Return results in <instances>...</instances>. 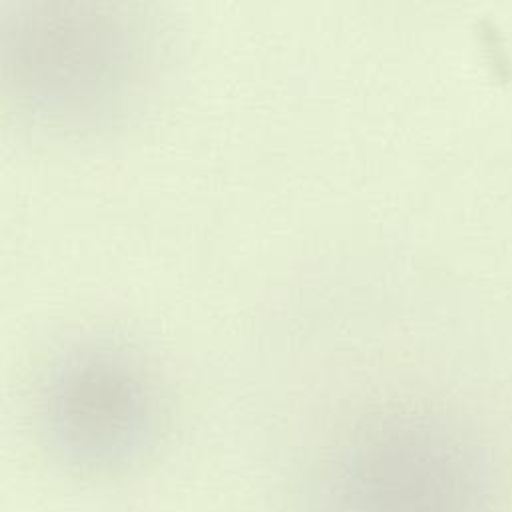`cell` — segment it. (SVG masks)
<instances>
[{
  "label": "cell",
  "mask_w": 512,
  "mask_h": 512,
  "mask_svg": "<svg viewBox=\"0 0 512 512\" xmlns=\"http://www.w3.org/2000/svg\"><path fill=\"white\" fill-rule=\"evenodd\" d=\"M38 431L52 461L90 483L124 481L152 463L168 401L150 359L112 337L66 347L38 389Z\"/></svg>",
  "instance_id": "1"
},
{
  "label": "cell",
  "mask_w": 512,
  "mask_h": 512,
  "mask_svg": "<svg viewBox=\"0 0 512 512\" xmlns=\"http://www.w3.org/2000/svg\"><path fill=\"white\" fill-rule=\"evenodd\" d=\"M4 66L30 114L56 126L100 128L138 98L148 46L124 6L28 4L6 22Z\"/></svg>",
  "instance_id": "2"
}]
</instances>
